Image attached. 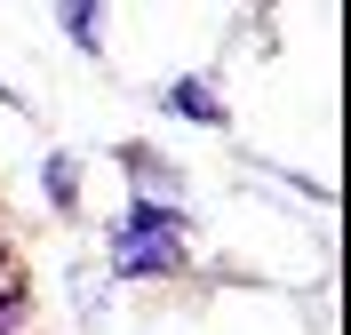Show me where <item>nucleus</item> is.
I'll return each mask as SVG.
<instances>
[{
  "label": "nucleus",
  "instance_id": "1",
  "mask_svg": "<svg viewBox=\"0 0 351 335\" xmlns=\"http://www.w3.org/2000/svg\"><path fill=\"white\" fill-rule=\"evenodd\" d=\"M104 256L120 280H176V271L192 264V216L176 200H152V192H136L128 216L104 232Z\"/></svg>",
  "mask_w": 351,
  "mask_h": 335
},
{
  "label": "nucleus",
  "instance_id": "2",
  "mask_svg": "<svg viewBox=\"0 0 351 335\" xmlns=\"http://www.w3.org/2000/svg\"><path fill=\"white\" fill-rule=\"evenodd\" d=\"M152 104H160V112H176V120H192V128H223V120H232V112H223V88L208 80V72H184V80H168Z\"/></svg>",
  "mask_w": 351,
  "mask_h": 335
},
{
  "label": "nucleus",
  "instance_id": "3",
  "mask_svg": "<svg viewBox=\"0 0 351 335\" xmlns=\"http://www.w3.org/2000/svg\"><path fill=\"white\" fill-rule=\"evenodd\" d=\"M56 24L80 56H104V0H56Z\"/></svg>",
  "mask_w": 351,
  "mask_h": 335
},
{
  "label": "nucleus",
  "instance_id": "4",
  "mask_svg": "<svg viewBox=\"0 0 351 335\" xmlns=\"http://www.w3.org/2000/svg\"><path fill=\"white\" fill-rule=\"evenodd\" d=\"M40 192H48L56 216H72V208H80V160H72V152H48L40 160Z\"/></svg>",
  "mask_w": 351,
  "mask_h": 335
}]
</instances>
